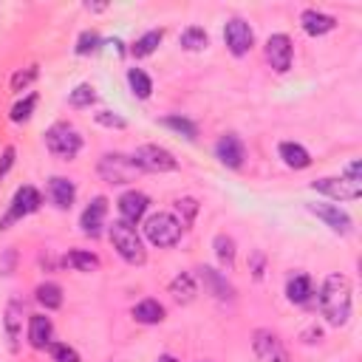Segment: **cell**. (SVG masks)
I'll return each instance as SVG.
<instances>
[{
  "instance_id": "2",
  "label": "cell",
  "mask_w": 362,
  "mask_h": 362,
  "mask_svg": "<svg viewBox=\"0 0 362 362\" xmlns=\"http://www.w3.org/2000/svg\"><path fill=\"white\" fill-rule=\"evenodd\" d=\"M111 241L116 246V252L125 257L127 264H134V266H142L145 264V246H142V238H139V232L134 224H127V221H116L111 226Z\"/></svg>"
},
{
  "instance_id": "9",
  "label": "cell",
  "mask_w": 362,
  "mask_h": 362,
  "mask_svg": "<svg viewBox=\"0 0 362 362\" xmlns=\"http://www.w3.org/2000/svg\"><path fill=\"white\" fill-rule=\"evenodd\" d=\"M308 210L317 218H323L334 232H340V235H348L351 232V215L345 210H340L337 204H308Z\"/></svg>"
},
{
  "instance_id": "40",
  "label": "cell",
  "mask_w": 362,
  "mask_h": 362,
  "mask_svg": "<svg viewBox=\"0 0 362 362\" xmlns=\"http://www.w3.org/2000/svg\"><path fill=\"white\" fill-rule=\"evenodd\" d=\"M159 362H175V359H173V356H162Z\"/></svg>"
},
{
  "instance_id": "13",
  "label": "cell",
  "mask_w": 362,
  "mask_h": 362,
  "mask_svg": "<svg viewBox=\"0 0 362 362\" xmlns=\"http://www.w3.org/2000/svg\"><path fill=\"white\" fill-rule=\"evenodd\" d=\"M215 156H218L226 167L238 170V167L244 164V145H241V139H238V136H221L218 145H215Z\"/></svg>"
},
{
  "instance_id": "37",
  "label": "cell",
  "mask_w": 362,
  "mask_h": 362,
  "mask_svg": "<svg viewBox=\"0 0 362 362\" xmlns=\"http://www.w3.org/2000/svg\"><path fill=\"white\" fill-rule=\"evenodd\" d=\"M34 76H37V65H32L29 71H25V74H17L14 76V80H12V88L14 91H20V88H25V85H29L32 80H34Z\"/></svg>"
},
{
  "instance_id": "10",
  "label": "cell",
  "mask_w": 362,
  "mask_h": 362,
  "mask_svg": "<svg viewBox=\"0 0 362 362\" xmlns=\"http://www.w3.org/2000/svg\"><path fill=\"white\" fill-rule=\"evenodd\" d=\"M266 60L272 63V68L275 71H289V65H292V40L286 37V34H275V37H269V43H266Z\"/></svg>"
},
{
  "instance_id": "24",
  "label": "cell",
  "mask_w": 362,
  "mask_h": 362,
  "mask_svg": "<svg viewBox=\"0 0 362 362\" xmlns=\"http://www.w3.org/2000/svg\"><path fill=\"white\" fill-rule=\"evenodd\" d=\"M37 300L45 308H60L63 306V289L57 283H43V286H37Z\"/></svg>"
},
{
  "instance_id": "1",
  "label": "cell",
  "mask_w": 362,
  "mask_h": 362,
  "mask_svg": "<svg viewBox=\"0 0 362 362\" xmlns=\"http://www.w3.org/2000/svg\"><path fill=\"white\" fill-rule=\"evenodd\" d=\"M320 312L331 326H345L351 317V283L345 275H328L320 292Z\"/></svg>"
},
{
  "instance_id": "27",
  "label": "cell",
  "mask_w": 362,
  "mask_h": 362,
  "mask_svg": "<svg viewBox=\"0 0 362 362\" xmlns=\"http://www.w3.org/2000/svg\"><path fill=\"white\" fill-rule=\"evenodd\" d=\"M162 43V32H147L145 37H139L136 43H134V57H147V54H153L156 51V45Z\"/></svg>"
},
{
  "instance_id": "21",
  "label": "cell",
  "mask_w": 362,
  "mask_h": 362,
  "mask_svg": "<svg viewBox=\"0 0 362 362\" xmlns=\"http://www.w3.org/2000/svg\"><path fill=\"white\" fill-rule=\"evenodd\" d=\"M286 295L292 303H308V297H312V277L308 275H297L289 280L286 286Z\"/></svg>"
},
{
  "instance_id": "26",
  "label": "cell",
  "mask_w": 362,
  "mask_h": 362,
  "mask_svg": "<svg viewBox=\"0 0 362 362\" xmlns=\"http://www.w3.org/2000/svg\"><path fill=\"white\" fill-rule=\"evenodd\" d=\"M198 272H201V277H204V283H206V286H210L213 292H218L215 297H221V300H224V297H232V289H229V283H226V280H224V277H221L218 272L206 269V266H204V269H198Z\"/></svg>"
},
{
  "instance_id": "4",
  "label": "cell",
  "mask_w": 362,
  "mask_h": 362,
  "mask_svg": "<svg viewBox=\"0 0 362 362\" xmlns=\"http://www.w3.org/2000/svg\"><path fill=\"white\" fill-rule=\"evenodd\" d=\"M45 145H48V150L54 153V156H60V159H74L76 153H80V147H83V139H80V134L74 131L71 125H54L51 131L45 134Z\"/></svg>"
},
{
  "instance_id": "28",
  "label": "cell",
  "mask_w": 362,
  "mask_h": 362,
  "mask_svg": "<svg viewBox=\"0 0 362 362\" xmlns=\"http://www.w3.org/2000/svg\"><path fill=\"white\" fill-rule=\"evenodd\" d=\"M20 308L12 303L9 308H6V334H9V345H12V351L17 348V337H20Z\"/></svg>"
},
{
  "instance_id": "33",
  "label": "cell",
  "mask_w": 362,
  "mask_h": 362,
  "mask_svg": "<svg viewBox=\"0 0 362 362\" xmlns=\"http://www.w3.org/2000/svg\"><path fill=\"white\" fill-rule=\"evenodd\" d=\"M164 125H167V127H173V131H178V134H184L187 139H193V136H195V125H193L190 119H181V116H167V119H164Z\"/></svg>"
},
{
  "instance_id": "11",
  "label": "cell",
  "mask_w": 362,
  "mask_h": 362,
  "mask_svg": "<svg viewBox=\"0 0 362 362\" xmlns=\"http://www.w3.org/2000/svg\"><path fill=\"white\" fill-rule=\"evenodd\" d=\"M255 354L261 362H286V348L275 337L272 331H257L255 334Z\"/></svg>"
},
{
  "instance_id": "19",
  "label": "cell",
  "mask_w": 362,
  "mask_h": 362,
  "mask_svg": "<svg viewBox=\"0 0 362 362\" xmlns=\"http://www.w3.org/2000/svg\"><path fill=\"white\" fill-rule=\"evenodd\" d=\"M280 156H283V162H286L289 167H295V170H306L308 164H312V159H308V150L300 147V145H295V142H283L280 145Z\"/></svg>"
},
{
  "instance_id": "6",
  "label": "cell",
  "mask_w": 362,
  "mask_h": 362,
  "mask_svg": "<svg viewBox=\"0 0 362 362\" xmlns=\"http://www.w3.org/2000/svg\"><path fill=\"white\" fill-rule=\"evenodd\" d=\"M99 173L105 181H111V184H127V181L136 178L139 167L134 159L119 156V153H108V156H102V162H99Z\"/></svg>"
},
{
  "instance_id": "17",
  "label": "cell",
  "mask_w": 362,
  "mask_h": 362,
  "mask_svg": "<svg viewBox=\"0 0 362 362\" xmlns=\"http://www.w3.org/2000/svg\"><path fill=\"white\" fill-rule=\"evenodd\" d=\"M74 195H76V190H74V184L68 178H51L48 181V198H51V204L54 206H60V210H68V206L74 204Z\"/></svg>"
},
{
  "instance_id": "25",
  "label": "cell",
  "mask_w": 362,
  "mask_h": 362,
  "mask_svg": "<svg viewBox=\"0 0 362 362\" xmlns=\"http://www.w3.org/2000/svg\"><path fill=\"white\" fill-rule=\"evenodd\" d=\"M65 261H68L74 269H80V272H94V269H99V257L91 255V252H80V249L68 252Z\"/></svg>"
},
{
  "instance_id": "36",
  "label": "cell",
  "mask_w": 362,
  "mask_h": 362,
  "mask_svg": "<svg viewBox=\"0 0 362 362\" xmlns=\"http://www.w3.org/2000/svg\"><path fill=\"white\" fill-rule=\"evenodd\" d=\"M96 122H99V125H108V127H125V119L116 116V114H111V111H99V114H96Z\"/></svg>"
},
{
  "instance_id": "23",
  "label": "cell",
  "mask_w": 362,
  "mask_h": 362,
  "mask_svg": "<svg viewBox=\"0 0 362 362\" xmlns=\"http://www.w3.org/2000/svg\"><path fill=\"white\" fill-rule=\"evenodd\" d=\"M127 83H131V91L139 96V99H147L150 91H153V83H150V76L139 68H131L127 71Z\"/></svg>"
},
{
  "instance_id": "22",
  "label": "cell",
  "mask_w": 362,
  "mask_h": 362,
  "mask_svg": "<svg viewBox=\"0 0 362 362\" xmlns=\"http://www.w3.org/2000/svg\"><path fill=\"white\" fill-rule=\"evenodd\" d=\"M170 292L178 303H190L195 297V280L190 275H178L173 283H170Z\"/></svg>"
},
{
  "instance_id": "29",
  "label": "cell",
  "mask_w": 362,
  "mask_h": 362,
  "mask_svg": "<svg viewBox=\"0 0 362 362\" xmlns=\"http://www.w3.org/2000/svg\"><path fill=\"white\" fill-rule=\"evenodd\" d=\"M181 45H184L187 51H201V48H206V34H204V29H198V25H190V29H184V34H181Z\"/></svg>"
},
{
  "instance_id": "14",
  "label": "cell",
  "mask_w": 362,
  "mask_h": 362,
  "mask_svg": "<svg viewBox=\"0 0 362 362\" xmlns=\"http://www.w3.org/2000/svg\"><path fill=\"white\" fill-rule=\"evenodd\" d=\"M145 210H147V195L145 193L131 190V193H125L119 198V213H122V221H127V224H136L145 215Z\"/></svg>"
},
{
  "instance_id": "3",
  "label": "cell",
  "mask_w": 362,
  "mask_h": 362,
  "mask_svg": "<svg viewBox=\"0 0 362 362\" xmlns=\"http://www.w3.org/2000/svg\"><path fill=\"white\" fill-rule=\"evenodd\" d=\"M145 235L156 246H175L181 238V224L170 213H156L145 221Z\"/></svg>"
},
{
  "instance_id": "20",
  "label": "cell",
  "mask_w": 362,
  "mask_h": 362,
  "mask_svg": "<svg viewBox=\"0 0 362 362\" xmlns=\"http://www.w3.org/2000/svg\"><path fill=\"white\" fill-rule=\"evenodd\" d=\"M134 317L145 326H153V323H162L164 320V306L156 303V300H142L136 308H134Z\"/></svg>"
},
{
  "instance_id": "15",
  "label": "cell",
  "mask_w": 362,
  "mask_h": 362,
  "mask_svg": "<svg viewBox=\"0 0 362 362\" xmlns=\"http://www.w3.org/2000/svg\"><path fill=\"white\" fill-rule=\"evenodd\" d=\"M300 23H303V32L312 34V37H323V34H328V32L334 29V25H337V20H334L331 14H323V12H317V9L303 12Z\"/></svg>"
},
{
  "instance_id": "35",
  "label": "cell",
  "mask_w": 362,
  "mask_h": 362,
  "mask_svg": "<svg viewBox=\"0 0 362 362\" xmlns=\"http://www.w3.org/2000/svg\"><path fill=\"white\" fill-rule=\"evenodd\" d=\"M96 43H99L96 32H85L80 37V45H76V54H91V51H96Z\"/></svg>"
},
{
  "instance_id": "31",
  "label": "cell",
  "mask_w": 362,
  "mask_h": 362,
  "mask_svg": "<svg viewBox=\"0 0 362 362\" xmlns=\"http://www.w3.org/2000/svg\"><path fill=\"white\" fill-rule=\"evenodd\" d=\"M94 99H96L94 88H91V85H80V88L71 94V105H74V108H88Z\"/></svg>"
},
{
  "instance_id": "8",
  "label": "cell",
  "mask_w": 362,
  "mask_h": 362,
  "mask_svg": "<svg viewBox=\"0 0 362 362\" xmlns=\"http://www.w3.org/2000/svg\"><path fill=\"white\" fill-rule=\"evenodd\" d=\"M224 40H226L229 51L235 57H244L246 51H252V45H255V34L244 20H229L226 29H224Z\"/></svg>"
},
{
  "instance_id": "5",
  "label": "cell",
  "mask_w": 362,
  "mask_h": 362,
  "mask_svg": "<svg viewBox=\"0 0 362 362\" xmlns=\"http://www.w3.org/2000/svg\"><path fill=\"white\" fill-rule=\"evenodd\" d=\"M134 162H136L139 170H147V173H167V170L178 167V162L173 159V153L159 147V145H142L134 153Z\"/></svg>"
},
{
  "instance_id": "18",
  "label": "cell",
  "mask_w": 362,
  "mask_h": 362,
  "mask_svg": "<svg viewBox=\"0 0 362 362\" xmlns=\"http://www.w3.org/2000/svg\"><path fill=\"white\" fill-rule=\"evenodd\" d=\"M51 334H54V326H51L48 317L34 315V317L29 320V343H32L34 348H45V345H51Z\"/></svg>"
},
{
  "instance_id": "32",
  "label": "cell",
  "mask_w": 362,
  "mask_h": 362,
  "mask_svg": "<svg viewBox=\"0 0 362 362\" xmlns=\"http://www.w3.org/2000/svg\"><path fill=\"white\" fill-rule=\"evenodd\" d=\"M34 105H37V96H25V99L20 102V105L12 108V122H25V119L32 116Z\"/></svg>"
},
{
  "instance_id": "7",
  "label": "cell",
  "mask_w": 362,
  "mask_h": 362,
  "mask_svg": "<svg viewBox=\"0 0 362 362\" xmlns=\"http://www.w3.org/2000/svg\"><path fill=\"white\" fill-rule=\"evenodd\" d=\"M40 204H43V198H40V193H37L34 187H20L17 195H14V201H12L9 215L0 221V229H6L12 221H17V218H23V215H32L34 210H40Z\"/></svg>"
},
{
  "instance_id": "34",
  "label": "cell",
  "mask_w": 362,
  "mask_h": 362,
  "mask_svg": "<svg viewBox=\"0 0 362 362\" xmlns=\"http://www.w3.org/2000/svg\"><path fill=\"white\" fill-rule=\"evenodd\" d=\"M51 356H54V362H80V356H76L74 348L57 343V345H51Z\"/></svg>"
},
{
  "instance_id": "30",
  "label": "cell",
  "mask_w": 362,
  "mask_h": 362,
  "mask_svg": "<svg viewBox=\"0 0 362 362\" xmlns=\"http://www.w3.org/2000/svg\"><path fill=\"white\" fill-rule=\"evenodd\" d=\"M215 252H218V261H221L224 266L235 264V241H232V238L218 235V238H215Z\"/></svg>"
},
{
  "instance_id": "39",
  "label": "cell",
  "mask_w": 362,
  "mask_h": 362,
  "mask_svg": "<svg viewBox=\"0 0 362 362\" xmlns=\"http://www.w3.org/2000/svg\"><path fill=\"white\" fill-rule=\"evenodd\" d=\"M345 175H348V181H354V184H359V162H354V164H348V170H345Z\"/></svg>"
},
{
  "instance_id": "38",
  "label": "cell",
  "mask_w": 362,
  "mask_h": 362,
  "mask_svg": "<svg viewBox=\"0 0 362 362\" xmlns=\"http://www.w3.org/2000/svg\"><path fill=\"white\" fill-rule=\"evenodd\" d=\"M12 162H14V147H6V153H3V162H0V178L6 175V170L12 167Z\"/></svg>"
},
{
  "instance_id": "12",
  "label": "cell",
  "mask_w": 362,
  "mask_h": 362,
  "mask_svg": "<svg viewBox=\"0 0 362 362\" xmlns=\"http://www.w3.org/2000/svg\"><path fill=\"white\" fill-rule=\"evenodd\" d=\"M315 190L337 198V201H351V198H359V193H362V187L348 178H320V181H315Z\"/></svg>"
},
{
  "instance_id": "16",
  "label": "cell",
  "mask_w": 362,
  "mask_h": 362,
  "mask_svg": "<svg viewBox=\"0 0 362 362\" xmlns=\"http://www.w3.org/2000/svg\"><path fill=\"white\" fill-rule=\"evenodd\" d=\"M105 213H108V201L105 198H94L91 206L83 213V229H85V235H99L102 232V224H105Z\"/></svg>"
}]
</instances>
